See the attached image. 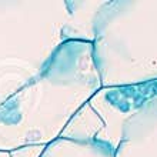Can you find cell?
I'll list each match as a JSON object with an SVG mask.
<instances>
[{
	"mask_svg": "<svg viewBox=\"0 0 157 157\" xmlns=\"http://www.w3.org/2000/svg\"><path fill=\"white\" fill-rule=\"evenodd\" d=\"M0 157H7L6 154H3V153H0Z\"/></svg>",
	"mask_w": 157,
	"mask_h": 157,
	"instance_id": "obj_1",
	"label": "cell"
}]
</instances>
